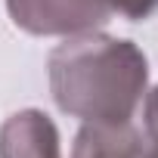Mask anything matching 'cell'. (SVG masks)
<instances>
[{"mask_svg":"<svg viewBox=\"0 0 158 158\" xmlns=\"http://www.w3.org/2000/svg\"><path fill=\"white\" fill-rule=\"evenodd\" d=\"M47 74L53 102L77 121H133L149 93L146 53L102 31L65 37L50 53Z\"/></svg>","mask_w":158,"mask_h":158,"instance_id":"1","label":"cell"},{"mask_svg":"<svg viewBox=\"0 0 158 158\" xmlns=\"http://www.w3.org/2000/svg\"><path fill=\"white\" fill-rule=\"evenodd\" d=\"M16 28L34 37H74L99 31L112 10L106 0H6Z\"/></svg>","mask_w":158,"mask_h":158,"instance_id":"2","label":"cell"},{"mask_svg":"<svg viewBox=\"0 0 158 158\" xmlns=\"http://www.w3.org/2000/svg\"><path fill=\"white\" fill-rule=\"evenodd\" d=\"M0 158H62L59 130L40 109H22L0 124Z\"/></svg>","mask_w":158,"mask_h":158,"instance_id":"3","label":"cell"},{"mask_svg":"<svg viewBox=\"0 0 158 158\" xmlns=\"http://www.w3.org/2000/svg\"><path fill=\"white\" fill-rule=\"evenodd\" d=\"M143 143L146 139L133 121H84L74 136L71 158H136Z\"/></svg>","mask_w":158,"mask_h":158,"instance_id":"4","label":"cell"},{"mask_svg":"<svg viewBox=\"0 0 158 158\" xmlns=\"http://www.w3.org/2000/svg\"><path fill=\"white\" fill-rule=\"evenodd\" d=\"M106 3L127 22H146L149 16L158 13V0H106Z\"/></svg>","mask_w":158,"mask_h":158,"instance_id":"5","label":"cell"},{"mask_svg":"<svg viewBox=\"0 0 158 158\" xmlns=\"http://www.w3.org/2000/svg\"><path fill=\"white\" fill-rule=\"evenodd\" d=\"M143 118H146V136H158V87L152 93H146Z\"/></svg>","mask_w":158,"mask_h":158,"instance_id":"6","label":"cell"},{"mask_svg":"<svg viewBox=\"0 0 158 158\" xmlns=\"http://www.w3.org/2000/svg\"><path fill=\"white\" fill-rule=\"evenodd\" d=\"M136 158H158V136H146V143H143Z\"/></svg>","mask_w":158,"mask_h":158,"instance_id":"7","label":"cell"}]
</instances>
